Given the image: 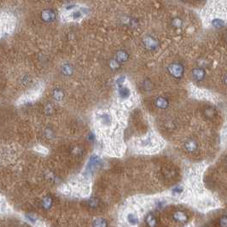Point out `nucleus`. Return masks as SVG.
<instances>
[{
	"mask_svg": "<svg viewBox=\"0 0 227 227\" xmlns=\"http://www.w3.org/2000/svg\"><path fill=\"white\" fill-rule=\"evenodd\" d=\"M88 7L80 4H69L62 8L60 11L61 20L64 22H78L89 15Z\"/></svg>",
	"mask_w": 227,
	"mask_h": 227,
	"instance_id": "obj_1",
	"label": "nucleus"
},
{
	"mask_svg": "<svg viewBox=\"0 0 227 227\" xmlns=\"http://www.w3.org/2000/svg\"><path fill=\"white\" fill-rule=\"evenodd\" d=\"M0 25H1V34H11L16 26V16L9 12H2L0 16Z\"/></svg>",
	"mask_w": 227,
	"mask_h": 227,
	"instance_id": "obj_2",
	"label": "nucleus"
},
{
	"mask_svg": "<svg viewBox=\"0 0 227 227\" xmlns=\"http://www.w3.org/2000/svg\"><path fill=\"white\" fill-rule=\"evenodd\" d=\"M40 18L44 22L50 23L56 20L57 13L52 9H45V10H42V12L40 14Z\"/></svg>",
	"mask_w": 227,
	"mask_h": 227,
	"instance_id": "obj_3",
	"label": "nucleus"
},
{
	"mask_svg": "<svg viewBox=\"0 0 227 227\" xmlns=\"http://www.w3.org/2000/svg\"><path fill=\"white\" fill-rule=\"evenodd\" d=\"M144 44L149 49H155L157 46V41L151 36H148L144 39Z\"/></svg>",
	"mask_w": 227,
	"mask_h": 227,
	"instance_id": "obj_4",
	"label": "nucleus"
},
{
	"mask_svg": "<svg viewBox=\"0 0 227 227\" xmlns=\"http://www.w3.org/2000/svg\"><path fill=\"white\" fill-rule=\"evenodd\" d=\"M171 24H172V26L174 28H181V27H183V25H184V21L179 17H175V18H174L172 20Z\"/></svg>",
	"mask_w": 227,
	"mask_h": 227,
	"instance_id": "obj_5",
	"label": "nucleus"
},
{
	"mask_svg": "<svg viewBox=\"0 0 227 227\" xmlns=\"http://www.w3.org/2000/svg\"><path fill=\"white\" fill-rule=\"evenodd\" d=\"M182 67H181L179 64H173L171 66V71L175 74H179L182 73Z\"/></svg>",
	"mask_w": 227,
	"mask_h": 227,
	"instance_id": "obj_6",
	"label": "nucleus"
},
{
	"mask_svg": "<svg viewBox=\"0 0 227 227\" xmlns=\"http://www.w3.org/2000/svg\"><path fill=\"white\" fill-rule=\"evenodd\" d=\"M193 74L195 76H197V80H202V78L204 76V71L200 68H197L193 71Z\"/></svg>",
	"mask_w": 227,
	"mask_h": 227,
	"instance_id": "obj_7",
	"label": "nucleus"
},
{
	"mask_svg": "<svg viewBox=\"0 0 227 227\" xmlns=\"http://www.w3.org/2000/svg\"><path fill=\"white\" fill-rule=\"evenodd\" d=\"M214 26L215 27H221L224 26V22L222 21H219V20H215L214 21Z\"/></svg>",
	"mask_w": 227,
	"mask_h": 227,
	"instance_id": "obj_8",
	"label": "nucleus"
},
{
	"mask_svg": "<svg viewBox=\"0 0 227 227\" xmlns=\"http://www.w3.org/2000/svg\"><path fill=\"white\" fill-rule=\"evenodd\" d=\"M192 1H194V2H199L201 0H192Z\"/></svg>",
	"mask_w": 227,
	"mask_h": 227,
	"instance_id": "obj_9",
	"label": "nucleus"
},
{
	"mask_svg": "<svg viewBox=\"0 0 227 227\" xmlns=\"http://www.w3.org/2000/svg\"><path fill=\"white\" fill-rule=\"evenodd\" d=\"M181 1H183V2H188V1H190V0H181Z\"/></svg>",
	"mask_w": 227,
	"mask_h": 227,
	"instance_id": "obj_10",
	"label": "nucleus"
}]
</instances>
